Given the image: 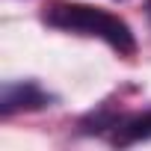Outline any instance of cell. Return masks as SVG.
I'll return each mask as SVG.
<instances>
[{
  "mask_svg": "<svg viewBox=\"0 0 151 151\" xmlns=\"http://www.w3.org/2000/svg\"><path fill=\"white\" fill-rule=\"evenodd\" d=\"M50 101L53 98L36 80H9L3 83V92H0V113L15 116L21 110H42V107H50Z\"/></svg>",
  "mask_w": 151,
  "mask_h": 151,
  "instance_id": "3",
  "label": "cell"
},
{
  "mask_svg": "<svg viewBox=\"0 0 151 151\" xmlns=\"http://www.w3.org/2000/svg\"><path fill=\"white\" fill-rule=\"evenodd\" d=\"M148 15H151V3H148Z\"/></svg>",
  "mask_w": 151,
  "mask_h": 151,
  "instance_id": "4",
  "label": "cell"
},
{
  "mask_svg": "<svg viewBox=\"0 0 151 151\" xmlns=\"http://www.w3.org/2000/svg\"><path fill=\"white\" fill-rule=\"evenodd\" d=\"M92 124L98 130H113L116 145H133L142 139H151V110L133 113V116H113V113H98L92 116Z\"/></svg>",
  "mask_w": 151,
  "mask_h": 151,
  "instance_id": "2",
  "label": "cell"
},
{
  "mask_svg": "<svg viewBox=\"0 0 151 151\" xmlns=\"http://www.w3.org/2000/svg\"><path fill=\"white\" fill-rule=\"evenodd\" d=\"M45 21L56 30L65 33H77V36H92L101 39L104 45H110L113 50H119L122 56H133L136 53V39L133 30L113 12L98 9V6H86V3H53L45 15Z\"/></svg>",
  "mask_w": 151,
  "mask_h": 151,
  "instance_id": "1",
  "label": "cell"
}]
</instances>
